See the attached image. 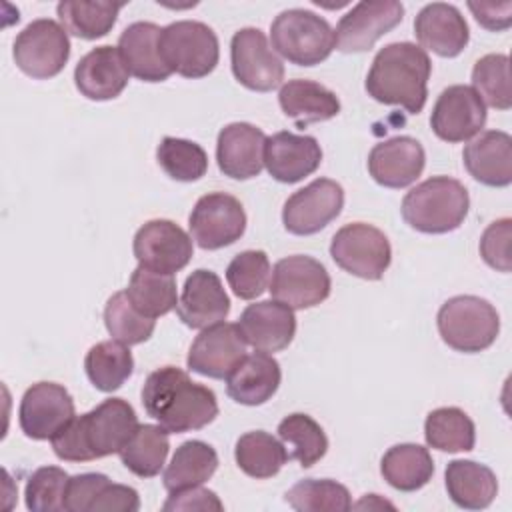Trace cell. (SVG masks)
I'll use <instances>...</instances> for the list:
<instances>
[{"mask_svg": "<svg viewBox=\"0 0 512 512\" xmlns=\"http://www.w3.org/2000/svg\"><path fill=\"white\" fill-rule=\"evenodd\" d=\"M142 406L150 418L174 434L200 430L218 416L216 394L176 366H162L148 374Z\"/></svg>", "mask_w": 512, "mask_h": 512, "instance_id": "cell-1", "label": "cell"}, {"mask_svg": "<svg viewBox=\"0 0 512 512\" xmlns=\"http://www.w3.org/2000/svg\"><path fill=\"white\" fill-rule=\"evenodd\" d=\"M138 428L134 408L122 398H108L82 416H74L50 438L52 450L66 462H90L118 454Z\"/></svg>", "mask_w": 512, "mask_h": 512, "instance_id": "cell-2", "label": "cell"}, {"mask_svg": "<svg viewBox=\"0 0 512 512\" xmlns=\"http://www.w3.org/2000/svg\"><path fill=\"white\" fill-rule=\"evenodd\" d=\"M430 72L426 50L412 42H392L376 52L364 86L376 102L418 114L428 98Z\"/></svg>", "mask_w": 512, "mask_h": 512, "instance_id": "cell-3", "label": "cell"}, {"mask_svg": "<svg viewBox=\"0 0 512 512\" xmlns=\"http://www.w3.org/2000/svg\"><path fill=\"white\" fill-rule=\"evenodd\" d=\"M470 208L466 186L450 176H432L416 184L402 200L404 222L424 234H446L464 222Z\"/></svg>", "mask_w": 512, "mask_h": 512, "instance_id": "cell-4", "label": "cell"}, {"mask_svg": "<svg viewBox=\"0 0 512 512\" xmlns=\"http://www.w3.org/2000/svg\"><path fill=\"white\" fill-rule=\"evenodd\" d=\"M438 332L452 350L476 354L490 348L500 332V316L496 308L472 294L448 298L436 316Z\"/></svg>", "mask_w": 512, "mask_h": 512, "instance_id": "cell-5", "label": "cell"}, {"mask_svg": "<svg viewBox=\"0 0 512 512\" xmlns=\"http://www.w3.org/2000/svg\"><path fill=\"white\" fill-rule=\"evenodd\" d=\"M272 48L296 66H316L334 50V30L326 18L304 8L282 10L270 24Z\"/></svg>", "mask_w": 512, "mask_h": 512, "instance_id": "cell-6", "label": "cell"}, {"mask_svg": "<svg viewBox=\"0 0 512 512\" xmlns=\"http://www.w3.org/2000/svg\"><path fill=\"white\" fill-rule=\"evenodd\" d=\"M160 54L170 72L184 78L208 76L220 58L216 32L198 20H176L160 32Z\"/></svg>", "mask_w": 512, "mask_h": 512, "instance_id": "cell-7", "label": "cell"}, {"mask_svg": "<svg viewBox=\"0 0 512 512\" xmlns=\"http://www.w3.org/2000/svg\"><path fill=\"white\" fill-rule=\"evenodd\" d=\"M330 256L352 276L380 280L392 262V248L380 228L366 222H352L332 236Z\"/></svg>", "mask_w": 512, "mask_h": 512, "instance_id": "cell-8", "label": "cell"}, {"mask_svg": "<svg viewBox=\"0 0 512 512\" xmlns=\"http://www.w3.org/2000/svg\"><path fill=\"white\" fill-rule=\"evenodd\" d=\"M16 66L34 80H48L62 72L70 58V40L62 24L50 18L32 20L14 40Z\"/></svg>", "mask_w": 512, "mask_h": 512, "instance_id": "cell-9", "label": "cell"}, {"mask_svg": "<svg viewBox=\"0 0 512 512\" xmlns=\"http://www.w3.org/2000/svg\"><path fill=\"white\" fill-rule=\"evenodd\" d=\"M332 280L322 262L312 256L294 254L280 258L270 276L272 298L292 310H306L330 296Z\"/></svg>", "mask_w": 512, "mask_h": 512, "instance_id": "cell-10", "label": "cell"}, {"mask_svg": "<svg viewBox=\"0 0 512 512\" xmlns=\"http://www.w3.org/2000/svg\"><path fill=\"white\" fill-rule=\"evenodd\" d=\"M190 236L202 250H220L242 238L246 212L240 200L226 192H210L198 198L190 218Z\"/></svg>", "mask_w": 512, "mask_h": 512, "instance_id": "cell-11", "label": "cell"}, {"mask_svg": "<svg viewBox=\"0 0 512 512\" xmlns=\"http://www.w3.org/2000/svg\"><path fill=\"white\" fill-rule=\"evenodd\" d=\"M132 252L138 266L174 276L192 260L194 244L192 236H188L176 222L156 218L138 228L132 240Z\"/></svg>", "mask_w": 512, "mask_h": 512, "instance_id": "cell-12", "label": "cell"}, {"mask_svg": "<svg viewBox=\"0 0 512 512\" xmlns=\"http://www.w3.org/2000/svg\"><path fill=\"white\" fill-rule=\"evenodd\" d=\"M234 78L248 90L270 92L284 80V64L260 28H240L230 42Z\"/></svg>", "mask_w": 512, "mask_h": 512, "instance_id": "cell-13", "label": "cell"}, {"mask_svg": "<svg viewBox=\"0 0 512 512\" xmlns=\"http://www.w3.org/2000/svg\"><path fill=\"white\" fill-rule=\"evenodd\" d=\"M344 208V188L330 178H316L296 190L282 208V222L290 234L310 236L326 228Z\"/></svg>", "mask_w": 512, "mask_h": 512, "instance_id": "cell-14", "label": "cell"}, {"mask_svg": "<svg viewBox=\"0 0 512 512\" xmlns=\"http://www.w3.org/2000/svg\"><path fill=\"white\" fill-rule=\"evenodd\" d=\"M404 18V6L396 0L354 4L334 30V48L340 52H366Z\"/></svg>", "mask_w": 512, "mask_h": 512, "instance_id": "cell-15", "label": "cell"}, {"mask_svg": "<svg viewBox=\"0 0 512 512\" xmlns=\"http://www.w3.org/2000/svg\"><path fill=\"white\" fill-rule=\"evenodd\" d=\"M74 416V398L56 382H36L20 400L18 422L22 432L32 440H50Z\"/></svg>", "mask_w": 512, "mask_h": 512, "instance_id": "cell-16", "label": "cell"}, {"mask_svg": "<svg viewBox=\"0 0 512 512\" xmlns=\"http://www.w3.org/2000/svg\"><path fill=\"white\" fill-rule=\"evenodd\" d=\"M486 124V106L472 86L454 84L440 92L432 108V132L450 144L464 142L480 134Z\"/></svg>", "mask_w": 512, "mask_h": 512, "instance_id": "cell-17", "label": "cell"}, {"mask_svg": "<svg viewBox=\"0 0 512 512\" xmlns=\"http://www.w3.org/2000/svg\"><path fill=\"white\" fill-rule=\"evenodd\" d=\"M246 356V340L238 324L218 322L204 328L188 350L186 364L192 372L214 380H226L234 366Z\"/></svg>", "mask_w": 512, "mask_h": 512, "instance_id": "cell-18", "label": "cell"}, {"mask_svg": "<svg viewBox=\"0 0 512 512\" xmlns=\"http://www.w3.org/2000/svg\"><path fill=\"white\" fill-rule=\"evenodd\" d=\"M320 162L322 148L314 136L282 130L266 138L264 166L282 184H294L314 174Z\"/></svg>", "mask_w": 512, "mask_h": 512, "instance_id": "cell-19", "label": "cell"}, {"mask_svg": "<svg viewBox=\"0 0 512 512\" xmlns=\"http://www.w3.org/2000/svg\"><path fill=\"white\" fill-rule=\"evenodd\" d=\"M176 312L178 318L194 330L224 322L230 312V298L220 276L206 268L194 270L184 282Z\"/></svg>", "mask_w": 512, "mask_h": 512, "instance_id": "cell-20", "label": "cell"}, {"mask_svg": "<svg viewBox=\"0 0 512 512\" xmlns=\"http://www.w3.org/2000/svg\"><path fill=\"white\" fill-rule=\"evenodd\" d=\"M266 134L248 122L226 124L218 132L216 162L224 176L250 180L262 172Z\"/></svg>", "mask_w": 512, "mask_h": 512, "instance_id": "cell-21", "label": "cell"}, {"mask_svg": "<svg viewBox=\"0 0 512 512\" xmlns=\"http://www.w3.org/2000/svg\"><path fill=\"white\" fill-rule=\"evenodd\" d=\"M238 330L254 350L280 352L294 340L296 316L292 308L276 300H262L244 308L238 318Z\"/></svg>", "mask_w": 512, "mask_h": 512, "instance_id": "cell-22", "label": "cell"}, {"mask_svg": "<svg viewBox=\"0 0 512 512\" xmlns=\"http://www.w3.org/2000/svg\"><path fill=\"white\" fill-rule=\"evenodd\" d=\"M426 164L422 144L412 136H394L368 154V172L384 188H406L418 180Z\"/></svg>", "mask_w": 512, "mask_h": 512, "instance_id": "cell-23", "label": "cell"}, {"mask_svg": "<svg viewBox=\"0 0 512 512\" xmlns=\"http://www.w3.org/2000/svg\"><path fill=\"white\" fill-rule=\"evenodd\" d=\"M414 34L422 50H432L442 58L458 56L470 40L464 16L456 6L446 2L426 4L416 14Z\"/></svg>", "mask_w": 512, "mask_h": 512, "instance_id": "cell-24", "label": "cell"}, {"mask_svg": "<svg viewBox=\"0 0 512 512\" xmlns=\"http://www.w3.org/2000/svg\"><path fill=\"white\" fill-rule=\"evenodd\" d=\"M128 68L118 46H96L74 68V84L88 100L104 102L122 94L128 84Z\"/></svg>", "mask_w": 512, "mask_h": 512, "instance_id": "cell-25", "label": "cell"}, {"mask_svg": "<svg viewBox=\"0 0 512 512\" xmlns=\"http://www.w3.org/2000/svg\"><path fill=\"white\" fill-rule=\"evenodd\" d=\"M462 162L468 174L484 186L504 188L512 182V138L502 130H486L472 138Z\"/></svg>", "mask_w": 512, "mask_h": 512, "instance_id": "cell-26", "label": "cell"}, {"mask_svg": "<svg viewBox=\"0 0 512 512\" xmlns=\"http://www.w3.org/2000/svg\"><path fill=\"white\" fill-rule=\"evenodd\" d=\"M282 380V370L276 358L266 352L246 354L226 376L228 396L244 406H260L268 402Z\"/></svg>", "mask_w": 512, "mask_h": 512, "instance_id": "cell-27", "label": "cell"}, {"mask_svg": "<svg viewBox=\"0 0 512 512\" xmlns=\"http://www.w3.org/2000/svg\"><path fill=\"white\" fill-rule=\"evenodd\" d=\"M160 32L162 28L154 22H134L118 38L128 72L142 82H164L172 74L160 54Z\"/></svg>", "mask_w": 512, "mask_h": 512, "instance_id": "cell-28", "label": "cell"}, {"mask_svg": "<svg viewBox=\"0 0 512 512\" xmlns=\"http://www.w3.org/2000/svg\"><path fill=\"white\" fill-rule=\"evenodd\" d=\"M278 102L282 112L298 126L326 122L340 112L338 96L326 86L306 78H294L282 84Z\"/></svg>", "mask_w": 512, "mask_h": 512, "instance_id": "cell-29", "label": "cell"}, {"mask_svg": "<svg viewBox=\"0 0 512 512\" xmlns=\"http://www.w3.org/2000/svg\"><path fill=\"white\" fill-rule=\"evenodd\" d=\"M444 482L450 500L466 510L488 508L498 494V480L492 468L474 460L448 462Z\"/></svg>", "mask_w": 512, "mask_h": 512, "instance_id": "cell-30", "label": "cell"}, {"mask_svg": "<svg viewBox=\"0 0 512 512\" xmlns=\"http://www.w3.org/2000/svg\"><path fill=\"white\" fill-rule=\"evenodd\" d=\"M382 478L400 492H416L426 486L434 474V460L428 448L420 444H396L380 460Z\"/></svg>", "mask_w": 512, "mask_h": 512, "instance_id": "cell-31", "label": "cell"}, {"mask_svg": "<svg viewBox=\"0 0 512 512\" xmlns=\"http://www.w3.org/2000/svg\"><path fill=\"white\" fill-rule=\"evenodd\" d=\"M218 468L216 450L202 440L182 442L162 474L164 488L172 494L184 488L202 486Z\"/></svg>", "mask_w": 512, "mask_h": 512, "instance_id": "cell-32", "label": "cell"}, {"mask_svg": "<svg viewBox=\"0 0 512 512\" xmlns=\"http://www.w3.org/2000/svg\"><path fill=\"white\" fill-rule=\"evenodd\" d=\"M170 452L168 430L160 424H138L124 448L118 452L122 464L140 478L160 474Z\"/></svg>", "mask_w": 512, "mask_h": 512, "instance_id": "cell-33", "label": "cell"}, {"mask_svg": "<svg viewBox=\"0 0 512 512\" xmlns=\"http://www.w3.org/2000/svg\"><path fill=\"white\" fill-rule=\"evenodd\" d=\"M84 370L96 390L114 392L132 376L134 358L126 344L118 340H104L86 352Z\"/></svg>", "mask_w": 512, "mask_h": 512, "instance_id": "cell-34", "label": "cell"}, {"mask_svg": "<svg viewBox=\"0 0 512 512\" xmlns=\"http://www.w3.org/2000/svg\"><path fill=\"white\" fill-rule=\"evenodd\" d=\"M234 458L238 468L256 480L272 478L288 460L286 446L264 430H252L236 440Z\"/></svg>", "mask_w": 512, "mask_h": 512, "instance_id": "cell-35", "label": "cell"}, {"mask_svg": "<svg viewBox=\"0 0 512 512\" xmlns=\"http://www.w3.org/2000/svg\"><path fill=\"white\" fill-rule=\"evenodd\" d=\"M124 4L118 2H84V0H62L56 6L60 24L64 30L82 40H96L106 36L118 18Z\"/></svg>", "mask_w": 512, "mask_h": 512, "instance_id": "cell-36", "label": "cell"}, {"mask_svg": "<svg viewBox=\"0 0 512 512\" xmlns=\"http://www.w3.org/2000/svg\"><path fill=\"white\" fill-rule=\"evenodd\" d=\"M132 306L146 318H158L176 308V280L172 274L152 272L144 266L134 268L126 288Z\"/></svg>", "mask_w": 512, "mask_h": 512, "instance_id": "cell-37", "label": "cell"}, {"mask_svg": "<svg viewBox=\"0 0 512 512\" xmlns=\"http://www.w3.org/2000/svg\"><path fill=\"white\" fill-rule=\"evenodd\" d=\"M424 438L440 452H468L476 444V426L464 410L442 406L426 416Z\"/></svg>", "mask_w": 512, "mask_h": 512, "instance_id": "cell-38", "label": "cell"}, {"mask_svg": "<svg viewBox=\"0 0 512 512\" xmlns=\"http://www.w3.org/2000/svg\"><path fill=\"white\" fill-rule=\"evenodd\" d=\"M278 438L290 448L288 460H298L302 468L314 466L328 452V438L322 426L308 414H288L278 424Z\"/></svg>", "mask_w": 512, "mask_h": 512, "instance_id": "cell-39", "label": "cell"}, {"mask_svg": "<svg viewBox=\"0 0 512 512\" xmlns=\"http://www.w3.org/2000/svg\"><path fill=\"white\" fill-rule=\"evenodd\" d=\"M284 500L298 512H346L352 508L348 488L330 478L300 480L284 494Z\"/></svg>", "mask_w": 512, "mask_h": 512, "instance_id": "cell-40", "label": "cell"}, {"mask_svg": "<svg viewBox=\"0 0 512 512\" xmlns=\"http://www.w3.org/2000/svg\"><path fill=\"white\" fill-rule=\"evenodd\" d=\"M160 168L178 182H196L208 170V156L204 148L186 138L166 136L156 148Z\"/></svg>", "mask_w": 512, "mask_h": 512, "instance_id": "cell-41", "label": "cell"}, {"mask_svg": "<svg viewBox=\"0 0 512 512\" xmlns=\"http://www.w3.org/2000/svg\"><path fill=\"white\" fill-rule=\"evenodd\" d=\"M104 324L110 336L126 346L146 342L156 328L154 318H146L132 306L126 290L116 292L108 298L104 306Z\"/></svg>", "mask_w": 512, "mask_h": 512, "instance_id": "cell-42", "label": "cell"}, {"mask_svg": "<svg viewBox=\"0 0 512 512\" xmlns=\"http://www.w3.org/2000/svg\"><path fill=\"white\" fill-rule=\"evenodd\" d=\"M472 88L484 102L496 110H510V60L506 54H486L472 68Z\"/></svg>", "mask_w": 512, "mask_h": 512, "instance_id": "cell-43", "label": "cell"}, {"mask_svg": "<svg viewBox=\"0 0 512 512\" xmlns=\"http://www.w3.org/2000/svg\"><path fill=\"white\" fill-rule=\"evenodd\" d=\"M270 276V260L264 250H244L236 254L226 268L228 286L242 300L262 296L268 290Z\"/></svg>", "mask_w": 512, "mask_h": 512, "instance_id": "cell-44", "label": "cell"}, {"mask_svg": "<svg viewBox=\"0 0 512 512\" xmlns=\"http://www.w3.org/2000/svg\"><path fill=\"white\" fill-rule=\"evenodd\" d=\"M68 478L70 476L58 466H42V468L34 470L24 488L26 508L34 510V512L64 510Z\"/></svg>", "mask_w": 512, "mask_h": 512, "instance_id": "cell-45", "label": "cell"}, {"mask_svg": "<svg viewBox=\"0 0 512 512\" xmlns=\"http://www.w3.org/2000/svg\"><path fill=\"white\" fill-rule=\"evenodd\" d=\"M510 238H512V220L500 218L488 224L480 236V256L482 260L498 270L510 272Z\"/></svg>", "mask_w": 512, "mask_h": 512, "instance_id": "cell-46", "label": "cell"}, {"mask_svg": "<svg viewBox=\"0 0 512 512\" xmlns=\"http://www.w3.org/2000/svg\"><path fill=\"white\" fill-rule=\"evenodd\" d=\"M110 482L106 474L100 472H86L68 478L66 496H64V510L68 512H90L92 502L100 494V490Z\"/></svg>", "mask_w": 512, "mask_h": 512, "instance_id": "cell-47", "label": "cell"}, {"mask_svg": "<svg viewBox=\"0 0 512 512\" xmlns=\"http://www.w3.org/2000/svg\"><path fill=\"white\" fill-rule=\"evenodd\" d=\"M224 504L216 496V492L202 488V486H192L184 488L178 492H172L168 500L164 502L162 510L166 512H190V510H222Z\"/></svg>", "mask_w": 512, "mask_h": 512, "instance_id": "cell-48", "label": "cell"}, {"mask_svg": "<svg viewBox=\"0 0 512 512\" xmlns=\"http://www.w3.org/2000/svg\"><path fill=\"white\" fill-rule=\"evenodd\" d=\"M140 496L132 486L108 482L90 506V512H136Z\"/></svg>", "mask_w": 512, "mask_h": 512, "instance_id": "cell-49", "label": "cell"}, {"mask_svg": "<svg viewBox=\"0 0 512 512\" xmlns=\"http://www.w3.org/2000/svg\"><path fill=\"white\" fill-rule=\"evenodd\" d=\"M468 8L474 14L476 22L480 26H484L486 30L500 32V30H506L512 24V2L510 0L498 2V4L468 2Z\"/></svg>", "mask_w": 512, "mask_h": 512, "instance_id": "cell-50", "label": "cell"}]
</instances>
